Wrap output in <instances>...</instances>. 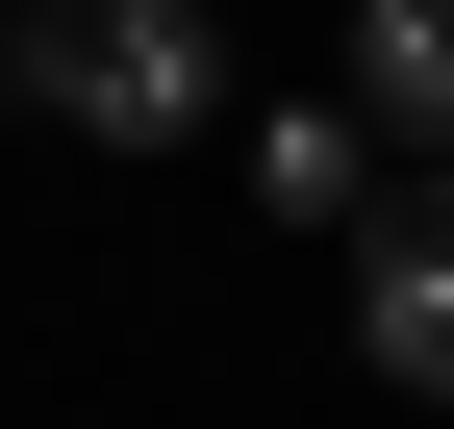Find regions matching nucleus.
I'll return each instance as SVG.
<instances>
[{
	"label": "nucleus",
	"instance_id": "1",
	"mask_svg": "<svg viewBox=\"0 0 454 429\" xmlns=\"http://www.w3.org/2000/svg\"><path fill=\"white\" fill-rule=\"evenodd\" d=\"M26 101L101 127V152H202L227 127V51H202V0H26Z\"/></svg>",
	"mask_w": 454,
	"mask_h": 429
},
{
	"label": "nucleus",
	"instance_id": "2",
	"mask_svg": "<svg viewBox=\"0 0 454 429\" xmlns=\"http://www.w3.org/2000/svg\"><path fill=\"white\" fill-rule=\"evenodd\" d=\"M354 354H379L404 404H454V152L379 177V228H354Z\"/></svg>",
	"mask_w": 454,
	"mask_h": 429
},
{
	"label": "nucleus",
	"instance_id": "3",
	"mask_svg": "<svg viewBox=\"0 0 454 429\" xmlns=\"http://www.w3.org/2000/svg\"><path fill=\"white\" fill-rule=\"evenodd\" d=\"M253 202L278 228H379V101H278L253 127Z\"/></svg>",
	"mask_w": 454,
	"mask_h": 429
},
{
	"label": "nucleus",
	"instance_id": "4",
	"mask_svg": "<svg viewBox=\"0 0 454 429\" xmlns=\"http://www.w3.org/2000/svg\"><path fill=\"white\" fill-rule=\"evenodd\" d=\"M354 101L379 152H454V0H354Z\"/></svg>",
	"mask_w": 454,
	"mask_h": 429
},
{
	"label": "nucleus",
	"instance_id": "5",
	"mask_svg": "<svg viewBox=\"0 0 454 429\" xmlns=\"http://www.w3.org/2000/svg\"><path fill=\"white\" fill-rule=\"evenodd\" d=\"M0 76H26V26H0Z\"/></svg>",
	"mask_w": 454,
	"mask_h": 429
}]
</instances>
